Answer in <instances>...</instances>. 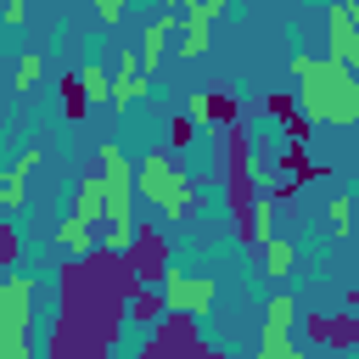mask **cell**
<instances>
[{
  "mask_svg": "<svg viewBox=\"0 0 359 359\" xmlns=\"http://www.w3.org/2000/svg\"><path fill=\"white\" fill-rule=\"evenodd\" d=\"M73 79H79V95H84L90 107H95V101H107V67H101V62H84Z\"/></svg>",
  "mask_w": 359,
  "mask_h": 359,
  "instance_id": "cell-19",
  "label": "cell"
},
{
  "mask_svg": "<svg viewBox=\"0 0 359 359\" xmlns=\"http://www.w3.org/2000/svg\"><path fill=\"white\" fill-rule=\"evenodd\" d=\"M292 79H297V112L303 123H325V129H353L359 123V79L353 67L331 62V56H309V50H292Z\"/></svg>",
  "mask_w": 359,
  "mask_h": 359,
  "instance_id": "cell-1",
  "label": "cell"
},
{
  "mask_svg": "<svg viewBox=\"0 0 359 359\" xmlns=\"http://www.w3.org/2000/svg\"><path fill=\"white\" fill-rule=\"evenodd\" d=\"M292 325H297V297L275 292L264 309V325H258V359H303V348L292 342Z\"/></svg>",
  "mask_w": 359,
  "mask_h": 359,
  "instance_id": "cell-4",
  "label": "cell"
},
{
  "mask_svg": "<svg viewBox=\"0 0 359 359\" xmlns=\"http://www.w3.org/2000/svg\"><path fill=\"white\" fill-rule=\"evenodd\" d=\"M135 191L163 213V219H185L191 208H196V185H191V174L168 157V151H151V157H140V174H135Z\"/></svg>",
  "mask_w": 359,
  "mask_h": 359,
  "instance_id": "cell-2",
  "label": "cell"
},
{
  "mask_svg": "<svg viewBox=\"0 0 359 359\" xmlns=\"http://www.w3.org/2000/svg\"><path fill=\"white\" fill-rule=\"evenodd\" d=\"M163 6H168V11H180V6H185V0H163Z\"/></svg>",
  "mask_w": 359,
  "mask_h": 359,
  "instance_id": "cell-28",
  "label": "cell"
},
{
  "mask_svg": "<svg viewBox=\"0 0 359 359\" xmlns=\"http://www.w3.org/2000/svg\"><path fill=\"white\" fill-rule=\"evenodd\" d=\"M157 292H163V309H185V314H208L213 297H219V280L213 275H180V269H163L157 275Z\"/></svg>",
  "mask_w": 359,
  "mask_h": 359,
  "instance_id": "cell-5",
  "label": "cell"
},
{
  "mask_svg": "<svg viewBox=\"0 0 359 359\" xmlns=\"http://www.w3.org/2000/svg\"><path fill=\"white\" fill-rule=\"evenodd\" d=\"M73 213L90 219V224L107 219V180H101V174H84V180H79V202H73Z\"/></svg>",
  "mask_w": 359,
  "mask_h": 359,
  "instance_id": "cell-14",
  "label": "cell"
},
{
  "mask_svg": "<svg viewBox=\"0 0 359 359\" xmlns=\"http://www.w3.org/2000/svg\"><path fill=\"white\" fill-rule=\"evenodd\" d=\"M123 11H129V0H95V22H107V28H118Z\"/></svg>",
  "mask_w": 359,
  "mask_h": 359,
  "instance_id": "cell-24",
  "label": "cell"
},
{
  "mask_svg": "<svg viewBox=\"0 0 359 359\" xmlns=\"http://www.w3.org/2000/svg\"><path fill=\"white\" fill-rule=\"evenodd\" d=\"M157 320H163V325H157V337H151L140 353H208V342L196 337V314H185V309H163Z\"/></svg>",
  "mask_w": 359,
  "mask_h": 359,
  "instance_id": "cell-7",
  "label": "cell"
},
{
  "mask_svg": "<svg viewBox=\"0 0 359 359\" xmlns=\"http://www.w3.org/2000/svg\"><path fill=\"white\" fill-rule=\"evenodd\" d=\"M180 17H185V39H180V62H196V56H208V28H213V17H219V6H213V0H185V6H180Z\"/></svg>",
  "mask_w": 359,
  "mask_h": 359,
  "instance_id": "cell-10",
  "label": "cell"
},
{
  "mask_svg": "<svg viewBox=\"0 0 359 359\" xmlns=\"http://www.w3.org/2000/svg\"><path fill=\"white\" fill-rule=\"evenodd\" d=\"M258 247H264V275H269V280H286L292 264H297V247H292L286 236H264Z\"/></svg>",
  "mask_w": 359,
  "mask_h": 359,
  "instance_id": "cell-15",
  "label": "cell"
},
{
  "mask_svg": "<svg viewBox=\"0 0 359 359\" xmlns=\"http://www.w3.org/2000/svg\"><path fill=\"white\" fill-rule=\"evenodd\" d=\"M213 6H219V11H224V0H213Z\"/></svg>",
  "mask_w": 359,
  "mask_h": 359,
  "instance_id": "cell-29",
  "label": "cell"
},
{
  "mask_svg": "<svg viewBox=\"0 0 359 359\" xmlns=\"http://www.w3.org/2000/svg\"><path fill=\"white\" fill-rule=\"evenodd\" d=\"M236 112H241V107H236L230 90H224V95H219V90H191V95H185V118H191V123H236Z\"/></svg>",
  "mask_w": 359,
  "mask_h": 359,
  "instance_id": "cell-13",
  "label": "cell"
},
{
  "mask_svg": "<svg viewBox=\"0 0 359 359\" xmlns=\"http://www.w3.org/2000/svg\"><path fill=\"white\" fill-rule=\"evenodd\" d=\"M320 342H331L337 353H348V348L359 342V320H353V314H337V320H325V331H320Z\"/></svg>",
  "mask_w": 359,
  "mask_h": 359,
  "instance_id": "cell-18",
  "label": "cell"
},
{
  "mask_svg": "<svg viewBox=\"0 0 359 359\" xmlns=\"http://www.w3.org/2000/svg\"><path fill=\"white\" fill-rule=\"evenodd\" d=\"M34 325V275H0V353L6 359H28Z\"/></svg>",
  "mask_w": 359,
  "mask_h": 359,
  "instance_id": "cell-3",
  "label": "cell"
},
{
  "mask_svg": "<svg viewBox=\"0 0 359 359\" xmlns=\"http://www.w3.org/2000/svg\"><path fill=\"white\" fill-rule=\"evenodd\" d=\"M56 247H62V252H90V247H95V224L79 219V213H67V219L56 224Z\"/></svg>",
  "mask_w": 359,
  "mask_h": 359,
  "instance_id": "cell-16",
  "label": "cell"
},
{
  "mask_svg": "<svg viewBox=\"0 0 359 359\" xmlns=\"http://www.w3.org/2000/svg\"><path fill=\"white\" fill-rule=\"evenodd\" d=\"M0 22L6 28H22L28 22V0H0Z\"/></svg>",
  "mask_w": 359,
  "mask_h": 359,
  "instance_id": "cell-26",
  "label": "cell"
},
{
  "mask_svg": "<svg viewBox=\"0 0 359 359\" xmlns=\"http://www.w3.org/2000/svg\"><path fill=\"white\" fill-rule=\"evenodd\" d=\"M129 314H135V325H157L163 292H157V286H135V292H129Z\"/></svg>",
  "mask_w": 359,
  "mask_h": 359,
  "instance_id": "cell-17",
  "label": "cell"
},
{
  "mask_svg": "<svg viewBox=\"0 0 359 359\" xmlns=\"http://www.w3.org/2000/svg\"><path fill=\"white\" fill-rule=\"evenodd\" d=\"M118 258H123V269H129L140 286H157V275L168 269V247H163V236H157L151 224H135V241H129Z\"/></svg>",
  "mask_w": 359,
  "mask_h": 359,
  "instance_id": "cell-6",
  "label": "cell"
},
{
  "mask_svg": "<svg viewBox=\"0 0 359 359\" xmlns=\"http://www.w3.org/2000/svg\"><path fill=\"white\" fill-rule=\"evenodd\" d=\"M196 129H202V123H191L185 112H174V118H168V140H174V146H191V140H196Z\"/></svg>",
  "mask_w": 359,
  "mask_h": 359,
  "instance_id": "cell-23",
  "label": "cell"
},
{
  "mask_svg": "<svg viewBox=\"0 0 359 359\" xmlns=\"http://www.w3.org/2000/svg\"><path fill=\"white\" fill-rule=\"evenodd\" d=\"M84 107H90V101L79 95V79H62V112H67V118H84Z\"/></svg>",
  "mask_w": 359,
  "mask_h": 359,
  "instance_id": "cell-22",
  "label": "cell"
},
{
  "mask_svg": "<svg viewBox=\"0 0 359 359\" xmlns=\"http://www.w3.org/2000/svg\"><path fill=\"white\" fill-rule=\"evenodd\" d=\"M264 112H269V118H280V123H292V118H297V101H292V95H269V101H264Z\"/></svg>",
  "mask_w": 359,
  "mask_h": 359,
  "instance_id": "cell-25",
  "label": "cell"
},
{
  "mask_svg": "<svg viewBox=\"0 0 359 359\" xmlns=\"http://www.w3.org/2000/svg\"><path fill=\"white\" fill-rule=\"evenodd\" d=\"M325 28H331V62H342V67H359V28H353V6H342V0H325Z\"/></svg>",
  "mask_w": 359,
  "mask_h": 359,
  "instance_id": "cell-9",
  "label": "cell"
},
{
  "mask_svg": "<svg viewBox=\"0 0 359 359\" xmlns=\"http://www.w3.org/2000/svg\"><path fill=\"white\" fill-rule=\"evenodd\" d=\"M39 73H45V56H39V50H22V56H17V73H11V90H34Z\"/></svg>",
  "mask_w": 359,
  "mask_h": 359,
  "instance_id": "cell-20",
  "label": "cell"
},
{
  "mask_svg": "<svg viewBox=\"0 0 359 359\" xmlns=\"http://www.w3.org/2000/svg\"><path fill=\"white\" fill-rule=\"evenodd\" d=\"M11 264H17V230H11V224H0V275H6Z\"/></svg>",
  "mask_w": 359,
  "mask_h": 359,
  "instance_id": "cell-27",
  "label": "cell"
},
{
  "mask_svg": "<svg viewBox=\"0 0 359 359\" xmlns=\"http://www.w3.org/2000/svg\"><path fill=\"white\" fill-rule=\"evenodd\" d=\"M325 219H331V236H337V241H348V230H353V202L337 191V196L325 202Z\"/></svg>",
  "mask_w": 359,
  "mask_h": 359,
  "instance_id": "cell-21",
  "label": "cell"
},
{
  "mask_svg": "<svg viewBox=\"0 0 359 359\" xmlns=\"http://www.w3.org/2000/svg\"><path fill=\"white\" fill-rule=\"evenodd\" d=\"M174 28H180V11H168L163 6V17H151L146 22V34H140V73H157L163 67V56H168V45H174Z\"/></svg>",
  "mask_w": 359,
  "mask_h": 359,
  "instance_id": "cell-12",
  "label": "cell"
},
{
  "mask_svg": "<svg viewBox=\"0 0 359 359\" xmlns=\"http://www.w3.org/2000/svg\"><path fill=\"white\" fill-rule=\"evenodd\" d=\"M146 90H151V73H140L135 50H123V56L112 62V73H107V101H112L118 112H129V107H135Z\"/></svg>",
  "mask_w": 359,
  "mask_h": 359,
  "instance_id": "cell-8",
  "label": "cell"
},
{
  "mask_svg": "<svg viewBox=\"0 0 359 359\" xmlns=\"http://www.w3.org/2000/svg\"><path fill=\"white\" fill-rule=\"evenodd\" d=\"M39 163H45L39 146H22V151H17V163L0 174V213H17V208L28 202V174H34Z\"/></svg>",
  "mask_w": 359,
  "mask_h": 359,
  "instance_id": "cell-11",
  "label": "cell"
}]
</instances>
